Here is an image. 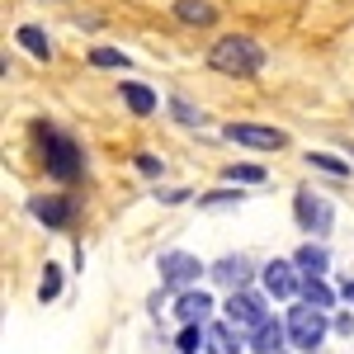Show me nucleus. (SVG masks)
I'll return each instance as SVG.
<instances>
[{
  "label": "nucleus",
  "instance_id": "obj_6",
  "mask_svg": "<svg viewBox=\"0 0 354 354\" xmlns=\"http://www.w3.org/2000/svg\"><path fill=\"white\" fill-rule=\"evenodd\" d=\"M293 213H298V227L307 232V236H326L330 227H335V213H330V203L322 198V194L312 189H298V198H293Z\"/></svg>",
  "mask_w": 354,
  "mask_h": 354
},
{
  "label": "nucleus",
  "instance_id": "obj_16",
  "mask_svg": "<svg viewBox=\"0 0 354 354\" xmlns=\"http://www.w3.org/2000/svg\"><path fill=\"white\" fill-rule=\"evenodd\" d=\"M123 104H128V109H133L137 118H147V113L156 109L161 100L151 95V85H142V81H123Z\"/></svg>",
  "mask_w": 354,
  "mask_h": 354
},
{
  "label": "nucleus",
  "instance_id": "obj_10",
  "mask_svg": "<svg viewBox=\"0 0 354 354\" xmlns=\"http://www.w3.org/2000/svg\"><path fill=\"white\" fill-rule=\"evenodd\" d=\"M203 350L208 354H241V330L232 322H208L203 326Z\"/></svg>",
  "mask_w": 354,
  "mask_h": 354
},
{
  "label": "nucleus",
  "instance_id": "obj_22",
  "mask_svg": "<svg viewBox=\"0 0 354 354\" xmlns=\"http://www.w3.org/2000/svg\"><path fill=\"white\" fill-rule=\"evenodd\" d=\"M170 113H175L180 123H189V128H203V123H208V113L194 109V104H185V100H170Z\"/></svg>",
  "mask_w": 354,
  "mask_h": 354
},
{
  "label": "nucleus",
  "instance_id": "obj_12",
  "mask_svg": "<svg viewBox=\"0 0 354 354\" xmlns=\"http://www.w3.org/2000/svg\"><path fill=\"white\" fill-rule=\"evenodd\" d=\"M283 340H288V322H274V317L260 330L245 335V345H250L255 354H283Z\"/></svg>",
  "mask_w": 354,
  "mask_h": 354
},
{
  "label": "nucleus",
  "instance_id": "obj_23",
  "mask_svg": "<svg viewBox=\"0 0 354 354\" xmlns=\"http://www.w3.org/2000/svg\"><path fill=\"white\" fill-rule=\"evenodd\" d=\"M57 293H62V270H57V265H48V270H43V283H38V298L53 302Z\"/></svg>",
  "mask_w": 354,
  "mask_h": 354
},
{
  "label": "nucleus",
  "instance_id": "obj_3",
  "mask_svg": "<svg viewBox=\"0 0 354 354\" xmlns=\"http://www.w3.org/2000/svg\"><path fill=\"white\" fill-rule=\"evenodd\" d=\"M43 161H48V175L62 180V185H76V180H81V151H76L71 137L43 133Z\"/></svg>",
  "mask_w": 354,
  "mask_h": 354
},
{
  "label": "nucleus",
  "instance_id": "obj_27",
  "mask_svg": "<svg viewBox=\"0 0 354 354\" xmlns=\"http://www.w3.org/2000/svg\"><path fill=\"white\" fill-rule=\"evenodd\" d=\"M137 170H142V175H161V161H156V156H137Z\"/></svg>",
  "mask_w": 354,
  "mask_h": 354
},
{
  "label": "nucleus",
  "instance_id": "obj_7",
  "mask_svg": "<svg viewBox=\"0 0 354 354\" xmlns=\"http://www.w3.org/2000/svg\"><path fill=\"white\" fill-rule=\"evenodd\" d=\"M161 279L170 283V288H189V283L203 279V265H198V255L170 250V255H161Z\"/></svg>",
  "mask_w": 354,
  "mask_h": 354
},
{
  "label": "nucleus",
  "instance_id": "obj_29",
  "mask_svg": "<svg viewBox=\"0 0 354 354\" xmlns=\"http://www.w3.org/2000/svg\"><path fill=\"white\" fill-rule=\"evenodd\" d=\"M350 156H354V142H350Z\"/></svg>",
  "mask_w": 354,
  "mask_h": 354
},
{
  "label": "nucleus",
  "instance_id": "obj_5",
  "mask_svg": "<svg viewBox=\"0 0 354 354\" xmlns=\"http://www.w3.org/2000/svg\"><path fill=\"white\" fill-rule=\"evenodd\" d=\"M222 137L236 142V147H250V151H283L288 147V133L283 128H265V123H227Z\"/></svg>",
  "mask_w": 354,
  "mask_h": 354
},
{
  "label": "nucleus",
  "instance_id": "obj_4",
  "mask_svg": "<svg viewBox=\"0 0 354 354\" xmlns=\"http://www.w3.org/2000/svg\"><path fill=\"white\" fill-rule=\"evenodd\" d=\"M222 312H227V322H232L236 330H245V335H250V330H260L265 322H270L265 293H250V288H236V293H227V307H222Z\"/></svg>",
  "mask_w": 354,
  "mask_h": 354
},
{
  "label": "nucleus",
  "instance_id": "obj_25",
  "mask_svg": "<svg viewBox=\"0 0 354 354\" xmlns=\"http://www.w3.org/2000/svg\"><path fill=\"white\" fill-rule=\"evenodd\" d=\"M203 350V326H185L180 330V354H198Z\"/></svg>",
  "mask_w": 354,
  "mask_h": 354
},
{
  "label": "nucleus",
  "instance_id": "obj_14",
  "mask_svg": "<svg viewBox=\"0 0 354 354\" xmlns=\"http://www.w3.org/2000/svg\"><path fill=\"white\" fill-rule=\"evenodd\" d=\"M170 10H175V19H180V24H189V28H208L213 19H218V10H213L208 0H175Z\"/></svg>",
  "mask_w": 354,
  "mask_h": 354
},
{
  "label": "nucleus",
  "instance_id": "obj_18",
  "mask_svg": "<svg viewBox=\"0 0 354 354\" xmlns=\"http://www.w3.org/2000/svg\"><path fill=\"white\" fill-rule=\"evenodd\" d=\"M19 43H24L38 62H48V57H53V43H48V33H43L38 24H24V28H19Z\"/></svg>",
  "mask_w": 354,
  "mask_h": 354
},
{
  "label": "nucleus",
  "instance_id": "obj_8",
  "mask_svg": "<svg viewBox=\"0 0 354 354\" xmlns=\"http://www.w3.org/2000/svg\"><path fill=\"white\" fill-rule=\"evenodd\" d=\"M260 274H265V288H270L274 298H298L302 293V274L293 260H270Z\"/></svg>",
  "mask_w": 354,
  "mask_h": 354
},
{
  "label": "nucleus",
  "instance_id": "obj_11",
  "mask_svg": "<svg viewBox=\"0 0 354 354\" xmlns=\"http://www.w3.org/2000/svg\"><path fill=\"white\" fill-rule=\"evenodd\" d=\"M28 213L43 222V227L62 232V227H66V218H71V198H62V194H53V198H28Z\"/></svg>",
  "mask_w": 354,
  "mask_h": 354
},
{
  "label": "nucleus",
  "instance_id": "obj_1",
  "mask_svg": "<svg viewBox=\"0 0 354 354\" xmlns=\"http://www.w3.org/2000/svg\"><path fill=\"white\" fill-rule=\"evenodd\" d=\"M208 66L222 71V76H260V66H265V48L255 43V38H245V33H227L218 38L213 48H208Z\"/></svg>",
  "mask_w": 354,
  "mask_h": 354
},
{
  "label": "nucleus",
  "instance_id": "obj_19",
  "mask_svg": "<svg viewBox=\"0 0 354 354\" xmlns=\"http://www.w3.org/2000/svg\"><path fill=\"white\" fill-rule=\"evenodd\" d=\"M307 165L312 170H326V175H350V161H340V156H330V151H307Z\"/></svg>",
  "mask_w": 354,
  "mask_h": 354
},
{
  "label": "nucleus",
  "instance_id": "obj_15",
  "mask_svg": "<svg viewBox=\"0 0 354 354\" xmlns=\"http://www.w3.org/2000/svg\"><path fill=\"white\" fill-rule=\"evenodd\" d=\"M293 265H298L302 279H322V274H326V265H330V255H326V245L307 241V245L298 250V255H293Z\"/></svg>",
  "mask_w": 354,
  "mask_h": 354
},
{
  "label": "nucleus",
  "instance_id": "obj_28",
  "mask_svg": "<svg viewBox=\"0 0 354 354\" xmlns=\"http://www.w3.org/2000/svg\"><path fill=\"white\" fill-rule=\"evenodd\" d=\"M340 298H345V302H354V279H345V288H340Z\"/></svg>",
  "mask_w": 354,
  "mask_h": 354
},
{
  "label": "nucleus",
  "instance_id": "obj_21",
  "mask_svg": "<svg viewBox=\"0 0 354 354\" xmlns=\"http://www.w3.org/2000/svg\"><path fill=\"white\" fill-rule=\"evenodd\" d=\"M90 66H100V71H118V66H128V57L118 53V48H95V53H90Z\"/></svg>",
  "mask_w": 354,
  "mask_h": 354
},
{
  "label": "nucleus",
  "instance_id": "obj_20",
  "mask_svg": "<svg viewBox=\"0 0 354 354\" xmlns=\"http://www.w3.org/2000/svg\"><path fill=\"white\" fill-rule=\"evenodd\" d=\"M222 180H232V185H265L270 175H265L260 165H232V170H227Z\"/></svg>",
  "mask_w": 354,
  "mask_h": 354
},
{
  "label": "nucleus",
  "instance_id": "obj_9",
  "mask_svg": "<svg viewBox=\"0 0 354 354\" xmlns=\"http://www.w3.org/2000/svg\"><path fill=\"white\" fill-rule=\"evenodd\" d=\"M213 279H218V283H227V288L236 293V288H245V283L255 279V260H245V255H227V260H218V265H213Z\"/></svg>",
  "mask_w": 354,
  "mask_h": 354
},
{
  "label": "nucleus",
  "instance_id": "obj_26",
  "mask_svg": "<svg viewBox=\"0 0 354 354\" xmlns=\"http://www.w3.org/2000/svg\"><path fill=\"white\" fill-rule=\"evenodd\" d=\"M330 330H335V335H354V312H340V317L330 322Z\"/></svg>",
  "mask_w": 354,
  "mask_h": 354
},
{
  "label": "nucleus",
  "instance_id": "obj_24",
  "mask_svg": "<svg viewBox=\"0 0 354 354\" xmlns=\"http://www.w3.org/2000/svg\"><path fill=\"white\" fill-rule=\"evenodd\" d=\"M198 203H203V208H236V203H241V194H236V189H222V194H203Z\"/></svg>",
  "mask_w": 354,
  "mask_h": 354
},
{
  "label": "nucleus",
  "instance_id": "obj_2",
  "mask_svg": "<svg viewBox=\"0 0 354 354\" xmlns=\"http://www.w3.org/2000/svg\"><path fill=\"white\" fill-rule=\"evenodd\" d=\"M283 322H288V345H298L302 354H317L322 340H326V330H330L326 312H322V307H307V302H298Z\"/></svg>",
  "mask_w": 354,
  "mask_h": 354
},
{
  "label": "nucleus",
  "instance_id": "obj_13",
  "mask_svg": "<svg viewBox=\"0 0 354 354\" xmlns=\"http://www.w3.org/2000/svg\"><path fill=\"white\" fill-rule=\"evenodd\" d=\"M175 317H180L185 326H208V322H213V298H208V293H180Z\"/></svg>",
  "mask_w": 354,
  "mask_h": 354
},
{
  "label": "nucleus",
  "instance_id": "obj_17",
  "mask_svg": "<svg viewBox=\"0 0 354 354\" xmlns=\"http://www.w3.org/2000/svg\"><path fill=\"white\" fill-rule=\"evenodd\" d=\"M307 307H322V312H330L335 307V293L326 288V279H302V293H298Z\"/></svg>",
  "mask_w": 354,
  "mask_h": 354
}]
</instances>
